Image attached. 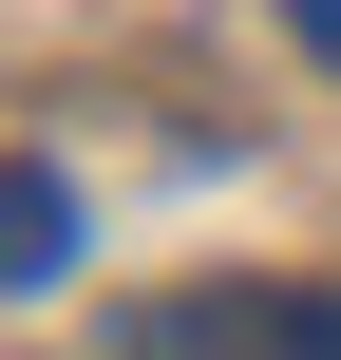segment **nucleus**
Returning a JSON list of instances; mask_svg holds the SVG:
<instances>
[{
    "label": "nucleus",
    "mask_w": 341,
    "mask_h": 360,
    "mask_svg": "<svg viewBox=\"0 0 341 360\" xmlns=\"http://www.w3.org/2000/svg\"><path fill=\"white\" fill-rule=\"evenodd\" d=\"M114 360H341L323 285H209V304H133Z\"/></svg>",
    "instance_id": "1"
},
{
    "label": "nucleus",
    "mask_w": 341,
    "mask_h": 360,
    "mask_svg": "<svg viewBox=\"0 0 341 360\" xmlns=\"http://www.w3.org/2000/svg\"><path fill=\"white\" fill-rule=\"evenodd\" d=\"M57 266H76V190H57L38 152H19V171H0V304H38Z\"/></svg>",
    "instance_id": "2"
},
{
    "label": "nucleus",
    "mask_w": 341,
    "mask_h": 360,
    "mask_svg": "<svg viewBox=\"0 0 341 360\" xmlns=\"http://www.w3.org/2000/svg\"><path fill=\"white\" fill-rule=\"evenodd\" d=\"M304 57H323V76H341V0H304Z\"/></svg>",
    "instance_id": "3"
}]
</instances>
